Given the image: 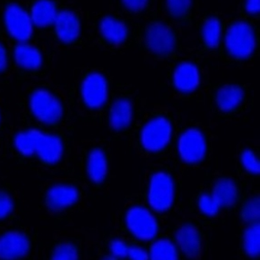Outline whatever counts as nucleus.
I'll return each mask as SVG.
<instances>
[{
	"instance_id": "obj_16",
	"label": "nucleus",
	"mask_w": 260,
	"mask_h": 260,
	"mask_svg": "<svg viewBox=\"0 0 260 260\" xmlns=\"http://www.w3.org/2000/svg\"><path fill=\"white\" fill-rule=\"evenodd\" d=\"M57 14L54 3L50 0H38L31 9L30 16L34 25L44 27L54 24Z\"/></svg>"
},
{
	"instance_id": "obj_15",
	"label": "nucleus",
	"mask_w": 260,
	"mask_h": 260,
	"mask_svg": "<svg viewBox=\"0 0 260 260\" xmlns=\"http://www.w3.org/2000/svg\"><path fill=\"white\" fill-rule=\"evenodd\" d=\"M178 245L184 255L196 258L200 252V238L197 230L191 225H185L176 235Z\"/></svg>"
},
{
	"instance_id": "obj_22",
	"label": "nucleus",
	"mask_w": 260,
	"mask_h": 260,
	"mask_svg": "<svg viewBox=\"0 0 260 260\" xmlns=\"http://www.w3.org/2000/svg\"><path fill=\"white\" fill-rule=\"evenodd\" d=\"M88 172L94 182L100 183L104 180L107 172V162L105 155L100 149H94L90 153L88 161Z\"/></svg>"
},
{
	"instance_id": "obj_32",
	"label": "nucleus",
	"mask_w": 260,
	"mask_h": 260,
	"mask_svg": "<svg viewBox=\"0 0 260 260\" xmlns=\"http://www.w3.org/2000/svg\"><path fill=\"white\" fill-rule=\"evenodd\" d=\"M14 204L12 200L5 193L0 191V219L5 218L12 211Z\"/></svg>"
},
{
	"instance_id": "obj_8",
	"label": "nucleus",
	"mask_w": 260,
	"mask_h": 260,
	"mask_svg": "<svg viewBox=\"0 0 260 260\" xmlns=\"http://www.w3.org/2000/svg\"><path fill=\"white\" fill-rule=\"evenodd\" d=\"M34 143L35 153L47 164L57 162L63 153V143L59 138L46 135L38 130H30Z\"/></svg>"
},
{
	"instance_id": "obj_17",
	"label": "nucleus",
	"mask_w": 260,
	"mask_h": 260,
	"mask_svg": "<svg viewBox=\"0 0 260 260\" xmlns=\"http://www.w3.org/2000/svg\"><path fill=\"white\" fill-rule=\"evenodd\" d=\"M16 62L24 69L36 70L43 63V56L40 52L27 42L19 43L14 51Z\"/></svg>"
},
{
	"instance_id": "obj_33",
	"label": "nucleus",
	"mask_w": 260,
	"mask_h": 260,
	"mask_svg": "<svg viewBox=\"0 0 260 260\" xmlns=\"http://www.w3.org/2000/svg\"><path fill=\"white\" fill-rule=\"evenodd\" d=\"M110 249L113 256L116 258H125L127 256L128 247L120 240H114L110 245Z\"/></svg>"
},
{
	"instance_id": "obj_34",
	"label": "nucleus",
	"mask_w": 260,
	"mask_h": 260,
	"mask_svg": "<svg viewBox=\"0 0 260 260\" xmlns=\"http://www.w3.org/2000/svg\"><path fill=\"white\" fill-rule=\"evenodd\" d=\"M127 256L131 259L134 260H147L149 258V255L142 248L137 246L128 247Z\"/></svg>"
},
{
	"instance_id": "obj_19",
	"label": "nucleus",
	"mask_w": 260,
	"mask_h": 260,
	"mask_svg": "<svg viewBox=\"0 0 260 260\" xmlns=\"http://www.w3.org/2000/svg\"><path fill=\"white\" fill-rule=\"evenodd\" d=\"M212 196L220 207H229L233 206L236 202L238 190L232 180L221 179L215 184Z\"/></svg>"
},
{
	"instance_id": "obj_20",
	"label": "nucleus",
	"mask_w": 260,
	"mask_h": 260,
	"mask_svg": "<svg viewBox=\"0 0 260 260\" xmlns=\"http://www.w3.org/2000/svg\"><path fill=\"white\" fill-rule=\"evenodd\" d=\"M100 30L103 37L113 44H120L127 38V29L125 24L113 17H105L102 20Z\"/></svg>"
},
{
	"instance_id": "obj_13",
	"label": "nucleus",
	"mask_w": 260,
	"mask_h": 260,
	"mask_svg": "<svg viewBox=\"0 0 260 260\" xmlns=\"http://www.w3.org/2000/svg\"><path fill=\"white\" fill-rule=\"evenodd\" d=\"M174 82L176 88L182 92L194 91L200 84L199 70L192 63H181L176 68Z\"/></svg>"
},
{
	"instance_id": "obj_27",
	"label": "nucleus",
	"mask_w": 260,
	"mask_h": 260,
	"mask_svg": "<svg viewBox=\"0 0 260 260\" xmlns=\"http://www.w3.org/2000/svg\"><path fill=\"white\" fill-rule=\"evenodd\" d=\"M14 142L17 150L23 155L29 156L35 153L34 143H33L32 136L30 131L19 133L16 136Z\"/></svg>"
},
{
	"instance_id": "obj_5",
	"label": "nucleus",
	"mask_w": 260,
	"mask_h": 260,
	"mask_svg": "<svg viewBox=\"0 0 260 260\" xmlns=\"http://www.w3.org/2000/svg\"><path fill=\"white\" fill-rule=\"evenodd\" d=\"M126 221L131 232L141 240H151L157 234L156 220L145 208H132L127 212Z\"/></svg>"
},
{
	"instance_id": "obj_7",
	"label": "nucleus",
	"mask_w": 260,
	"mask_h": 260,
	"mask_svg": "<svg viewBox=\"0 0 260 260\" xmlns=\"http://www.w3.org/2000/svg\"><path fill=\"white\" fill-rule=\"evenodd\" d=\"M178 150L181 159L188 164L200 162L206 152V144L201 132L189 129L181 135L178 142Z\"/></svg>"
},
{
	"instance_id": "obj_28",
	"label": "nucleus",
	"mask_w": 260,
	"mask_h": 260,
	"mask_svg": "<svg viewBox=\"0 0 260 260\" xmlns=\"http://www.w3.org/2000/svg\"><path fill=\"white\" fill-rule=\"evenodd\" d=\"M53 260H76L78 259V252L72 245H61L56 248L53 255Z\"/></svg>"
},
{
	"instance_id": "obj_23",
	"label": "nucleus",
	"mask_w": 260,
	"mask_h": 260,
	"mask_svg": "<svg viewBox=\"0 0 260 260\" xmlns=\"http://www.w3.org/2000/svg\"><path fill=\"white\" fill-rule=\"evenodd\" d=\"M244 248L249 256L255 257L260 252L259 223H253L247 228L244 235Z\"/></svg>"
},
{
	"instance_id": "obj_29",
	"label": "nucleus",
	"mask_w": 260,
	"mask_h": 260,
	"mask_svg": "<svg viewBox=\"0 0 260 260\" xmlns=\"http://www.w3.org/2000/svg\"><path fill=\"white\" fill-rule=\"evenodd\" d=\"M200 208L201 211L207 216H214L219 211L220 206L215 201L213 196L203 194L200 197Z\"/></svg>"
},
{
	"instance_id": "obj_26",
	"label": "nucleus",
	"mask_w": 260,
	"mask_h": 260,
	"mask_svg": "<svg viewBox=\"0 0 260 260\" xmlns=\"http://www.w3.org/2000/svg\"><path fill=\"white\" fill-rule=\"evenodd\" d=\"M242 220L249 224L258 223L260 218L259 197L254 198L247 202L242 211Z\"/></svg>"
},
{
	"instance_id": "obj_11",
	"label": "nucleus",
	"mask_w": 260,
	"mask_h": 260,
	"mask_svg": "<svg viewBox=\"0 0 260 260\" xmlns=\"http://www.w3.org/2000/svg\"><path fill=\"white\" fill-rule=\"evenodd\" d=\"M27 237L18 232H10L0 238V258L15 259L27 255L29 250Z\"/></svg>"
},
{
	"instance_id": "obj_24",
	"label": "nucleus",
	"mask_w": 260,
	"mask_h": 260,
	"mask_svg": "<svg viewBox=\"0 0 260 260\" xmlns=\"http://www.w3.org/2000/svg\"><path fill=\"white\" fill-rule=\"evenodd\" d=\"M149 258L152 260H176L178 259V252L172 242L164 239L152 245Z\"/></svg>"
},
{
	"instance_id": "obj_25",
	"label": "nucleus",
	"mask_w": 260,
	"mask_h": 260,
	"mask_svg": "<svg viewBox=\"0 0 260 260\" xmlns=\"http://www.w3.org/2000/svg\"><path fill=\"white\" fill-rule=\"evenodd\" d=\"M203 36L205 43L209 47L215 48L220 43L221 36V26L216 18L206 20L203 26Z\"/></svg>"
},
{
	"instance_id": "obj_18",
	"label": "nucleus",
	"mask_w": 260,
	"mask_h": 260,
	"mask_svg": "<svg viewBox=\"0 0 260 260\" xmlns=\"http://www.w3.org/2000/svg\"><path fill=\"white\" fill-rule=\"evenodd\" d=\"M132 107L130 102L119 100L113 104L110 112V124L115 130H122L130 125L132 120Z\"/></svg>"
},
{
	"instance_id": "obj_10",
	"label": "nucleus",
	"mask_w": 260,
	"mask_h": 260,
	"mask_svg": "<svg viewBox=\"0 0 260 260\" xmlns=\"http://www.w3.org/2000/svg\"><path fill=\"white\" fill-rule=\"evenodd\" d=\"M145 39L149 49L157 54H168L175 46V39L171 29L159 23L152 24L148 28Z\"/></svg>"
},
{
	"instance_id": "obj_4",
	"label": "nucleus",
	"mask_w": 260,
	"mask_h": 260,
	"mask_svg": "<svg viewBox=\"0 0 260 260\" xmlns=\"http://www.w3.org/2000/svg\"><path fill=\"white\" fill-rule=\"evenodd\" d=\"M172 127L171 123L164 117H157L149 121L142 132L144 148L151 152L164 149L171 140Z\"/></svg>"
},
{
	"instance_id": "obj_2",
	"label": "nucleus",
	"mask_w": 260,
	"mask_h": 260,
	"mask_svg": "<svg viewBox=\"0 0 260 260\" xmlns=\"http://www.w3.org/2000/svg\"><path fill=\"white\" fill-rule=\"evenodd\" d=\"M30 106L34 115L43 123H56L63 115L59 100L46 90L35 91L30 97Z\"/></svg>"
},
{
	"instance_id": "obj_36",
	"label": "nucleus",
	"mask_w": 260,
	"mask_h": 260,
	"mask_svg": "<svg viewBox=\"0 0 260 260\" xmlns=\"http://www.w3.org/2000/svg\"><path fill=\"white\" fill-rule=\"evenodd\" d=\"M246 10L250 14L259 12L260 0H247Z\"/></svg>"
},
{
	"instance_id": "obj_12",
	"label": "nucleus",
	"mask_w": 260,
	"mask_h": 260,
	"mask_svg": "<svg viewBox=\"0 0 260 260\" xmlns=\"http://www.w3.org/2000/svg\"><path fill=\"white\" fill-rule=\"evenodd\" d=\"M53 24L58 37L63 43H71L79 36V20L76 15L71 11L64 10L58 12Z\"/></svg>"
},
{
	"instance_id": "obj_3",
	"label": "nucleus",
	"mask_w": 260,
	"mask_h": 260,
	"mask_svg": "<svg viewBox=\"0 0 260 260\" xmlns=\"http://www.w3.org/2000/svg\"><path fill=\"white\" fill-rule=\"evenodd\" d=\"M174 198V184L171 176L157 173L152 176L149 191V203L156 211L170 209Z\"/></svg>"
},
{
	"instance_id": "obj_14",
	"label": "nucleus",
	"mask_w": 260,
	"mask_h": 260,
	"mask_svg": "<svg viewBox=\"0 0 260 260\" xmlns=\"http://www.w3.org/2000/svg\"><path fill=\"white\" fill-rule=\"evenodd\" d=\"M78 190L71 186L53 187L47 194L48 206L53 210H59L71 206L78 201Z\"/></svg>"
},
{
	"instance_id": "obj_37",
	"label": "nucleus",
	"mask_w": 260,
	"mask_h": 260,
	"mask_svg": "<svg viewBox=\"0 0 260 260\" xmlns=\"http://www.w3.org/2000/svg\"><path fill=\"white\" fill-rule=\"evenodd\" d=\"M7 65V56L5 49L0 44V72L6 69Z\"/></svg>"
},
{
	"instance_id": "obj_31",
	"label": "nucleus",
	"mask_w": 260,
	"mask_h": 260,
	"mask_svg": "<svg viewBox=\"0 0 260 260\" xmlns=\"http://www.w3.org/2000/svg\"><path fill=\"white\" fill-rule=\"evenodd\" d=\"M191 0H168L170 11L175 17L184 15L191 5Z\"/></svg>"
},
{
	"instance_id": "obj_9",
	"label": "nucleus",
	"mask_w": 260,
	"mask_h": 260,
	"mask_svg": "<svg viewBox=\"0 0 260 260\" xmlns=\"http://www.w3.org/2000/svg\"><path fill=\"white\" fill-rule=\"evenodd\" d=\"M81 92L88 107L100 108L104 105L108 96L107 80L98 73L90 74L83 82Z\"/></svg>"
},
{
	"instance_id": "obj_35",
	"label": "nucleus",
	"mask_w": 260,
	"mask_h": 260,
	"mask_svg": "<svg viewBox=\"0 0 260 260\" xmlns=\"http://www.w3.org/2000/svg\"><path fill=\"white\" fill-rule=\"evenodd\" d=\"M123 4L134 11L142 10L146 6L148 0H122Z\"/></svg>"
},
{
	"instance_id": "obj_1",
	"label": "nucleus",
	"mask_w": 260,
	"mask_h": 260,
	"mask_svg": "<svg viewBox=\"0 0 260 260\" xmlns=\"http://www.w3.org/2000/svg\"><path fill=\"white\" fill-rule=\"evenodd\" d=\"M225 42L229 53L240 59L251 56L255 47L253 30L245 22L234 24L228 30Z\"/></svg>"
},
{
	"instance_id": "obj_30",
	"label": "nucleus",
	"mask_w": 260,
	"mask_h": 260,
	"mask_svg": "<svg viewBox=\"0 0 260 260\" xmlns=\"http://www.w3.org/2000/svg\"><path fill=\"white\" fill-rule=\"evenodd\" d=\"M242 162L244 168L254 174H258L260 172V164L253 152L251 150H245L242 153Z\"/></svg>"
},
{
	"instance_id": "obj_21",
	"label": "nucleus",
	"mask_w": 260,
	"mask_h": 260,
	"mask_svg": "<svg viewBox=\"0 0 260 260\" xmlns=\"http://www.w3.org/2000/svg\"><path fill=\"white\" fill-rule=\"evenodd\" d=\"M244 97L243 90L235 85H228L218 91L216 101L218 106L225 112L236 108Z\"/></svg>"
},
{
	"instance_id": "obj_6",
	"label": "nucleus",
	"mask_w": 260,
	"mask_h": 260,
	"mask_svg": "<svg viewBox=\"0 0 260 260\" xmlns=\"http://www.w3.org/2000/svg\"><path fill=\"white\" fill-rule=\"evenodd\" d=\"M5 23L9 33L20 43L27 42L32 35L34 24L30 14L20 6L11 4L7 7Z\"/></svg>"
}]
</instances>
